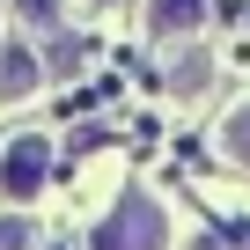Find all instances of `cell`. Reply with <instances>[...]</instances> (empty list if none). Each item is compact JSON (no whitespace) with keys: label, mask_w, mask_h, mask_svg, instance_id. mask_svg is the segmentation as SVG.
Wrapping results in <instances>:
<instances>
[{"label":"cell","mask_w":250,"mask_h":250,"mask_svg":"<svg viewBox=\"0 0 250 250\" xmlns=\"http://www.w3.org/2000/svg\"><path fill=\"white\" fill-rule=\"evenodd\" d=\"M206 8H213V0H147V30L155 37H191L206 22Z\"/></svg>","instance_id":"obj_3"},{"label":"cell","mask_w":250,"mask_h":250,"mask_svg":"<svg viewBox=\"0 0 250 250\" xmlns=\"http://www.w3.org/2000/svg\"><path fill=\"white\" fill-rule=\"evenodd\" d=\"M206 81H213V66H206V52H177V59H169V88H177V96H199Z\"/></svg>","instance_id":"obj_5"},{"label":"cell","mask_w":250,"mask_h":250,"mask_svg":"<svg viewBox=\"0 0 250 250\" xmlns=\"http://www.w3.org/2000/svg\"><path fill=\"white\" fill-rule=\"evenodd\" d=\"M221 155H228L235 169H250V103L228 110V125H221Z\"/></svg>","instance_id":"obj_6"},{"label":"cell","mask_w":250,"mask_h":250,"mask_svg":"<svg viewBox=\"0 0 250 250\" xmlns=\"http://www.w3.org/2000/svg\"><path fill=\"white\" fill-rule=\"evenodd\" d=\"M74 66H81V37H59L52 44V74H74Z\"/></svg>","instance_id":"obj_7"},{"label":"cell","mask_w":250,"mask_h":250,"mask_svg":"<svg viewBox=\"0 0 250 250\" xmlns=\"http://www.w3.org/2000/svg\"><path fill=\"white\" fill-rule=\"evenodd\" d=\"M96 8H118V0H96Z\"/></svg>","instance_id":"obj_10"},{"label":"cell","mask_w":250,"mask_h":250,"mask_svg":"<svg viewBox=\"0 0 250 250\" xmlns=\"http://www.w3.org/2000/svg\"><path fill=\"white\" fill-rule=\"evenodd\" d=\"M44 81V66L30 59V44H8V52H0V103H15V96H30Z\"/></svg>","instance_id":"obj_4"},{"label":"cell","mask_w":250,"mask_h":250,"mask_svg":"<svg viewBox=\"0 0 250 250\" xmlns=\"http://www.w3.org/2000/svg\"><path fill=\"white\" fill-rule=\"evenodd\" d=\"M44 177H52V147L44 140H15L8 155H0V191L8 199H37Z\"/></svg>","instance_id":"obj_2"},{"label":"cell","mask_w":250,"mask_h":250,"mask_svg":"<svg viewBox=\"0 0 250 250\" xmlns=\"http://www.w3.org/2000/svg\"><path fill=\"white\" fill-rule=\"evenodd\" d=\"M0 250H30V221H0Z\"/></svg>","instance_id":"obj_8"},{"label":"cell","mask_w":250,"mask_h":250,"mask_svg":"<svg viewBox=\"0 0 250 250\" xmlns=\"http://www.w3.org/2000/svg\"><path fill=\"white\" fill-rule=\"evenodd\" d=\"M162 243H169L162 206H155L147 191H125V199L103 213V228H96V243H88V250H162Z\"/></svg>","instance_id":"obj_1"},{"label":"cell","mask_w":250,"mask_h":250,"mask_svg":"<svg viewBox=\"0 0 250 250\" xmlns=\"http://www.w3.org/2000/svg\"><path fill=\"white\" fill-rule=\"evenodd\" d=\"M15 8H22L30 22H52V15H59V0H15Z\"/></svg>","instance_id":"obj_9"}]
</instances>
